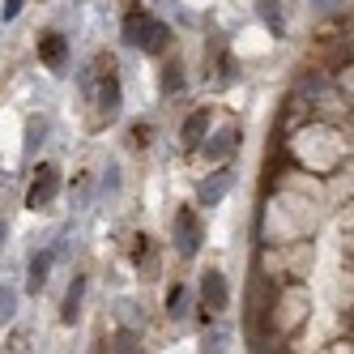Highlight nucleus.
<instances>
[{
  "label": "nucleus",
  "instance_id": "0eeeda50",
  "mask_svg": "<svg viewBox=\"0 0 354 354\" xmlns=\"http://www.w3.org/2000/svg\"><path fill=\"white\" fill-rule=\"evenodd\" d=\"M52 265H56V252L47 248V252H35L30 257V269H26V290L30 295H39L43 286H47V273H52Z\"/></svg>",
  "mask_w": 354,
  "mask_h": 354
},
{
  "label": "nucleus",
  "instance_id": "412c9836",
  "mask_svg": "<svg viewBox=\"0 0 354 354\" xmlns=\"http://www.w3.org/2000/svg\"><path fill=\"white\" fill-rule=\"evenodd\" d=\"M145 252H149V239H145V235H137V248H133V257L141 261V257H145Z\"/></svg>",
  "mask_w": 354,
  "mask_h": 354
},
{
  "label": "nucleus",
  "instance_id": "7ed1b4c3",
  "mask_svg": "<svg viewBox=\"0 0 354 354\" xmlns=\"http://www.w3.org/2000/svg\"><path fill=\"white\" fill-rule=\"evenodd\" d=\"M201 299H205V312H222L226 303H231V290H226V277L218 269H209L205 277H201Z\"/></svg>",
  "mask_w": 354,
  "mask_h": 354
},
{
  "label": "nucleus",
  "instance_id": "6e6552de",
  "mask_svg": "<svg viewBox=\"0 0 354 354\" xmlns=\"http://www.w3.org/2000/svg\"><path fill=\"white\" fill-rule=\"evenodd\" d=\"M39 56H43V64L47 68H64V60H68V43H64V35H43L39 39Z\"/></svg>",
  "mask_w": 354,
  "mask_h": 354
},
{
  "label": "nucleus",
  "instance_id": "6ab92c4d",
  "mask_svg": "<svg viewBox=\"0 0 354 354\" xmlns=\"http://www.w3.org/2000/svg\"><path fill=\"white\" fill-rule=\"evenodd\" d=\"M21 5H26V0H5V5H0V17H5V21H13V17L21 13Z\"/></svg>",
  "mask_w": 354,
  "mask_h": 354
},
{
  "label": "nucleus",
  "instance_id": "f257e3e1",
  "mask_svg": "<svg viewBox=\"0 0 354 354\" xmlns=\"http://www.w3.org/2000/svg\"><path fill=\"white\" fill-rule=\"evenodd\" d=\"M60 192V167L52 162H39L35 180H30V192H26V209H47Z\"/></svg>",
  "mask_w": 354,
  "mask_h": 354
},
{
  "label": "nucleus",
  "instance_id": "1a4fd4ad",
  "mask_svg": "<svg viewBox=\"0 0 354 354\" xmlns=\"http://www.w3.org/2000/svg\"><path fill=\"white\" fill-rule=\"evenodd\" d=\"M205 133H209V107H201V111H192V115L184 120V129H180V141H184V149H196Z\"/></svg>",
  "mask_w": 354,
  "mask_h": 354
},
{
  "label": "nucleus",
  "instance_id": "423d86ee",
  "mask_svg": "<svg viewBox=\"0 0 354 354\" xmlns=\"http://www.w3.org/2000/svg\"><path fill=\"white\" fill-rule=\"evenodd\" d=\"M231 184H235V171H231V167H222V171H214L209 180L196 188V201H201V205H218V201L231 192Z\"/></svg>",
  "mask_w": 354,
  "mask_h": 354
},
{
  "label": "nucleus",
  "instance_id": "dca6fc26",
  "mask_svg": "<svg viewBox=\"0 0 354 354\" xmlns=\"http://www.w3.org/2000/svg\"><path fill=\"white\" fill-rule=\"evenodd\" d=\"M13 312H17V290L0 286V324H5V320H13Z\"/></svg>",
  "mask_w": 354,
  "mask_h": 354
},
{
  "label": "nucleus",
  "instance_id": "9d476101",
  "mask_svg": "<svg viewBox=\"0 0 354 354\" xmlns=\"http://www.w3.org/2000/svg\"><path fill=\"white\" fill-rule=\"evenodd\" d=\"M257 17L265 21V30L273 39L286 35V17H282V0H257Z\"/></svg>",
  "mask_w": 354,
  "mask_h": 354
},
{
  "label": "nucleus",
  "instance_id": "ddd939ff",
  "mask_svg": "<svg viewBox=\"0 0 354 354\" xmlns=\"http://www.w3.org/2000/svg\"><path fill=\"white\" fill-rule=\"evenodd\" d=\"M167 312H171V320H184V316H188V290H184L180 282L167 290Z\"/></svg>",
  "mask_w": 354,
  "mask_h": 354
},
{
  "label": "nucleus",
  "instance_id": "f8f14e48",
  "mask_svg": "<svg viewBox=\"0 0 354 354\" xmlns=\"http://www.w3.org/2000/svg\"><path fill=\"white\" fill-rule=\"evenodd\" d=\"M82 295H86V277L77 273V277H73V286H68V295H64V308H60L64 324H73V320L82 316Z\"/></svg>",
  "mask_w": 354,
  "mask_h": 354
},
{
  "label": "nucleus",
  "instance_id": "f3484780",
  "mask_svg": "<svg viewBox=\"0 0 354 354\" xmlns=\"http://www.w3.org/2000/svg\"><path fill=\"white\" fill-rule=\"evenodd\" d=\"M98 192H103V196H115V192H120V167H115V162L107 167V175H103V184H98Z\"/></svg>",
  "mask_w": 354,
  "mask_h": 354
},
{
  "label": "nucleus",
  "instance_id": "9b49d317",
  "mask_svg": "<svg viewBox=\"0 0 354 354\" xmlns=\"http://www.w3.org/2000/svg\"><path fill=\"white\" fill-rule=\"evenodd\" d=\"M98 115H103V120H115L120 115V82L111 77V73L98 82Z\"/></svg>",
  "mask_w": 354,
  "mask_h": 354
},
{
  "label": "nucleus",
  "instance_id": "4be33fe9",
  "mask_svg": "<svg viewBox=\"0 0 354 354\" xmlns=\"http://www.w3.org/2000/svg\"><path fill=\"white\" fill-rule=\"evenodd\" d=\"M337 5V0H316V9H333Z\"/></svg>",
  "mask_w": 354,
  "mask_h": 354
},
{
  "label": "nucleus",
  "instance_id": "f03ea898",
  "mask_svg": "<svg viewBox=\"0 0 354 354\" xmlns=\"http://www.w3.org/2000/svg\"><path fill=\"white\" fill-rule=\"evenodd\" d=\"M175 248H180V257H196V248H201V226L192 209L175 214Z\"/></svg>",
  "mask_w": 354,
  "mask_h": 354
},
{
  "label": "nucleus",
  "instance_id": "2eb2a0df",
  "mask_svg": "<svg viewBox=\"0 0 354 354\" xmlns=\"http://www.w3.org/2000/svg\"><path fill=\"white\" fill-rule=\"evenodd\" d=\"M141 21H145V13H141V9H133L129 17H124V43H129V47H137V35H141Z\"/></svg>",
  "mask_w": 354,
  "mask_h": 354
},
{
  "label": "nucleus",
  "instance_id": "a211bd4d",
  "mask_svg": "<svg viewBox=\"0 0 354 354\" xmlns=\"http://www.w3.org/2000/svg\"><path fill=\"white\" fill-rule=\"evenodd\" d=\"M180 86H184V77H180V64H171V68L162 73V94H175Z\"/></svg>",
  "mask_w": 354,
  "mask_h": 354
},
{
  "label": "nucleus",
  "instance_id": "4468645a",
  "mask_svg": "<svg viewBox=\"0 0 354 354\" xmlns=\"http://www.w3.org/2000/svg\"><path fill=\"white\" fill-rule=\"evenodd\" d=\"M43 137H47V120L43 115H30L26 120V154H35V149L43 145Z\"/></svg>",
  "mask_w": 354,
  "mask_h": 354
},
{
  "label": "nucleus",
  "instance_id": "20e7f679",
  "mask_svg": "<svg viewBox=\"0 0 354 354\" xmlns=\"http://www.w3.org/2000/svg\"><path fill=\"white\" fill-rule=\"evenodd\" d=\"M167 39H171L167 21H158V17H145V21H141V35H137V47H141V52L162 56V52H167Z\"/></svg>",
  "mask_w": 354,
  "mask_h": 354
},
{
  "label": "nucleus",
  "instance_id": "aec40b11",
  "mask_svg": "<svg viewBox=\"0 0 354 354\" xmlns=\"http://www.w3.org/2000/svg\"><path fill=\"white\" fill-rule=\"evenodd\" d=\"M145 137H149V124H133V145H145Z\"/></svg>",
  "mask_w": 354,
  "mask_h": 354
},
{
  "label": "nucleus",
  "instance_id": "39448f33",
  "mask_svg": "<svg viewBox=\"0 0 354 354\" xmlns=\"http://www.w3.org/2000/svg\"><path fill=\"white\" fill-rule=\"evenodd\" d=\"M235 145H239V133H235V129H222V133H214V137H201L196 149H201L209 162H222V158L235 154Z\"/></svg>",
  "mask_w": 354,
  "mask_h": 354
},
{
  "label": "nucleus",
  "instance_id": "5701e85b",
  "mask_svg": "<svg viewBox=\"0 0 354 354\" xmlns=\"http://www.w3.org/2000/svg\"><path fill=\"white\" fill-rule=\"evenodd\" d=\"M5 235H9V226H5V222H0V248H5Z\"/></svg>",
  "mask_w": 354,
  "mask_h": 354
}]
</instances>
